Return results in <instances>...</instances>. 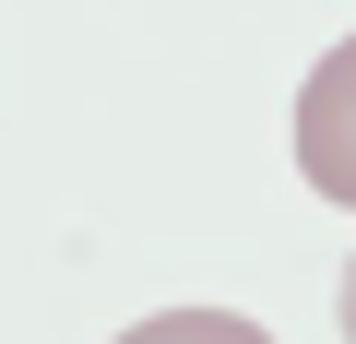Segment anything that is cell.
I'll list each match as a JSON object with an SVG mask.
<instances>
[{"mask_svg":"<svg viewBox=\"0 0 356 344\" xmlns=\"http://www.w3.org/2000/svg\"><path fill=\"white\" fill-rule=\"evenodd\" d=\"M297 179L356 214V36L321 48V72L297 83Z\"/></svg>","mask_w":356,"mask_h":344,"instance_id":"obj_1","label":"cell"},{"mask_svg":"<svg viewBox=\"0 0 356 344\" xmlns=\"http://www.w3.org/2000/svg\"><path fill=\"white\" fill-rule=\"evenodd\" d=\"M107 344H273V332L238 320V309H154V320H131V332H107Z\"/></svg>","mask_w":356,"mask_h":344,"instance_id":"obj_2","label":"cell"},{"mask_svg":"<svg viewBox=\"0 0 356 344\" xmlns=\"http://www.w3.org/2000/svg\"><path fill=\"white\" fill-rule=\"evenodd\" d=\"M332 320H344V344H356V261H344V285H332Z\"/></svg>","mask_w":356,"mask_h":344,"instance_id":"obj_3","label":"cell"}]
</instances>
